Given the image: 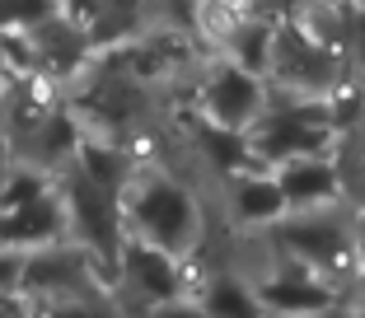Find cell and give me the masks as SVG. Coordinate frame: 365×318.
Segmentation results:
<instances>
[{
  "instance_id": "6da1fadb",
  "label": "cell",
  "mask_w": 365,
  "mask_h": 318,
  "mask_svg": "<svg viewBox=\"0 0 365 318\" xmlns=\"http://www.w3.org/2000/svg\"><path fill=\"white\" fill-rule=\"evenodd\" d=\"M118 225L122 239L155 244L173 257L192 262L211 244V206L192 178L164 164H131L118 188Z\"/></svg>"
},
{
  "instance_id": "7a4b0ae2",
  "label": "cell",
  "mask_w": 365,
  "mask_h": 318,
  "mask_svg": "<svg viewBox=\"0 0 365 318\" xmlns=\"http://www.w3.org/2000/svg\"><path fill=\"white\" fill-rule=\"evenodd\" d=\"M258 248L281 262L309 267L314 276L333 281L342 295L356 286V225H351V197L323 206L286 211L267 234H258Z\"/></svg>"
},
{
  "instance_id": "3957f363",
  "label": "cell",
  "mask_w": 365,
  "mask_h": 318,
  "mask_svg": "<svg viewBox=\"0 0 365 318\" xmlns=\"http://www.w3.org/2000/svg\"><path fill=\"white\" fill-rule=\"evenodd\" d=\"M248 155L277 169L286 159L300 155H337L346 145L342 127H337L333 98H304V94H277L272 89L262 117L248 127Z\"/></svg>"
},
{
  "instance_id": "277c9868",
  "label": "cell",
  "mask_w": 365,
  "mask_h": 318,
  "mask_svg": "<svg viewBox=\"0 0 365 318\" xmlns=\"http://www.w3.org/2000/svg\"><path fill=\"white\" fill-rule=\"evenodd\" d=\"M267 98H272L267 75L248 71L220 52L206 56L192 80V117H202L220 131H235V136H248V127L262 117Z\"/></svg>"
},
{
  "instance_id": "5b68a950",
  "label": "cell",
  "mask_w": 365,
  "mask_h": 318,
  "mask_svg": "<svg viewBox=\"0 0 365 318\" xmlns=\"http://www.w3.org/2000/svg\"><path fill=\"white\" fill-rule=\"evenodd\" d=\"M113 281L140 309H192V262L155 244L122 239L113 257Z\"/></svg>"
},
{
  "instance_id": "8992f818",
  "label": "cell",
  "mask_w": 365,
  "mask_h": 318,
  "mask_svg": "<svg viewBox=\"0 0 365 318\" xmlns=\"http://www.w3.org/2000/svg\"><path fill=\"white\" fill-rule=\"evenodd\" d=\"M215 211L225 220V230L235 239H258L272 225L286 215V197H281V183L267 164H244V169L225 173L215 183Z\"/></svg>"
},
{
  "instance_id": "52a82bcc",
  "label": "cell",
  "mask_w": 365,
  "mask_h": 318,
  "mask_svg": "<svg viewBox=\"0 0 365 318\" xmlns=\"http://www.w3.org/2000/svg\"><path fill=\"white\" fill-rule=\"evenodd\" d=\"M272 173H277V183H281L286 211L351 197V178H346V169H342V150H337V155H300V159H286V164H277Z\"/></svg>"
},
{
  "instance_id": "ba28073f",
  "label": "cell",
  "mask_w": 365,
  "mask_h": 318,
  "mask_svg": "<svg viewBox=\"0 0 365 318\" xmlns=\"http://www.w3.org/2000/svg\"><path fill=\"white\" fill-rule=\"evenodd\" d=\"M351 225H356V286H351V295H361L365 290V197L356 202L351 197ZM346 295V299H351Z\"/></svg>"
},
{
  "instance_id": "9c48e42d",
  "label": "cell",
  "mask_w": 365,
  "mask_h": 318,
  "mask_svg": "<svg viewBox=\"0 0 365 318\" xmlns=\"http://www.w3.org/2000/svg\"><path fill=\"white\" fill-rule=\"evenodd\" d=\"M342 5H351V10H365V0H342Z\"/></svg>"
}]
</instances>
